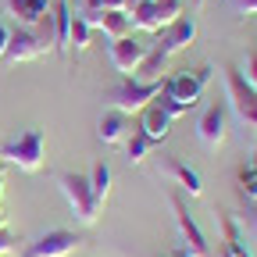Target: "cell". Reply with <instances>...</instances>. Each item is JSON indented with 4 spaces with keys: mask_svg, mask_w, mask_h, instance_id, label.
I'll return each instance as SVG.
<instances>
[{
    "mask_svg": "<svg viewBox=\"0 0 257 257\" xmlns=\"http://www.w3.org/2000/svg\"><path fill=\"white\" fill-rule=\"evenodd\" d=\"M54 50V22L47 18L40 29H11V40H8V50H4V64H22V61H40Z\"/></svg>",
    "mask_w": 257,
    "mask_h": 257,
    "instance_id": "7a4b0ae2",
    "label": "cell"
},
{
    "mask_svg": "<svg viewBox=\"0 0 257 257\" xmlns=\"http://www.w3.org/2000/svg\"><path fill=\"white\" fill-rule=\"evenodd\" d=\"M236 182H239V197L243 200H257V168L253 165H243Z\"/></svg>",
    "mask_w": 257,
    "mask_h": 257,
    "instance_id": "cb8c5ba5",
    "label": "cell"
},
{
    "mask_svg": "<svg viewBox=\"0 0 257 257\" xmlns=\"http://www.w3.org/2000/svg\"><path fill=\"white\" fill-rule=\"evenodd\" d=\"M157 93H161V79H157V82H136V79L121 75V82L107 93V100H111V107L121 111V114H136V111H143V107L154 100Z\"/></svg>",
    "mask_w": 257,
    "mask_h": 257,
    "instance_id": "8992f818",
    "label": "cell"
},
{
    "mask_svg": "<svg viewBox=\"0 0 257 257\" xmlns=\"http://www.w3.org/2000/svg\"><path fill=\"white\" fill-rule=\"evenodd\" d=\"M11 250H15V239H11L4 229H0V257H4V253H11Z\"/></svg>",
    "mask_w": 257,
    "mask_h": 257,
    "instance_id": "f546056e",
    "label": "cell"
},
{
    "mask_svg": "<svg viewBox=\"0 0 257 257\" xmlns=\"http://www.w3.org/2000/svg\"><path fill=\"white\" fill-rule=\"evenodd\" d=\"M57 186L64 193V200H68V207L75 211V218L82 225H93L96 214H100V204H96L93 189H89V175H79V172H61L57 175Z\"/></svg>",
    "mask_w": 257,
    "mask_h": 257,
    "instance_id": "277c9868",
    "label": "cell"
},
{
    "mask_svg": "<svg viewBox=\"0 0 257 257\" xmlns=\"http://www.w3.org/2000/svg\"><path fill=\"white\" fill-rule=\"evenodd\" d=\"M86 22H89V29H100V32H107L111 40H121V36H128V29H133V18H128V11H79Z\"/></svg>",
    "mask_w": 257,
    "mask_h": 257,
    "instance_id": "7c38bea8",
    "label": "cell"
},
{
    "mask_svg": "<svg viewBox=\"0 0 257 257\" xmlns=\"http://www.w3.org/2000/svg\"><path fill=\"white\" fill-rule=\"evenodd\" d=\"M89 36H93L89 22H86L79 11H72V25H68V47L75 43V54H82V50L89 47Z\"/></svg>",
    "mask_w": 257,
    "mask_h": 257,
    "instance_id": "603a6c76",
    "label": "cell"
},
{
    "mask_svg": "<svg viewBox=\"0 0 257 257\" xmlns=\"http://www.w3.org/2000/svg\"><path fill=\"white\" fill-rule=\"evenodd\" d=\"M165 179H175V182H179V186L189 193V197H200V193H204V182H200V175L193 172L189 165H182L179 157H168V161H165Z\"/></svg>",
    "mask_w": 257,
    "mask_h": 257,
    "instance_id": "e0dca14e",
    "label": "cell"
},
{
    "mask_svg": "<svg viewBox=\"0 0 257 257\" xmlns=\"http://www.w3.org/2000/svg\"><path fill=\"white\" fill-rule=\"evenodd\" d=\"M218 225H221V253H225V257H253V253L246 250V239H243V229H239L236 218L218 214Z\"/></svg>",
    "mask_w": 257,
    "mask_h": 257,
    "instance_id": "9a60e30c",
    "label": "cell"
},
{
    "mask_svg": "<svg viewBox=\"0 0 257 257\" xmlns=\"http://www.w3.org/2000/svg\"><path fill=\"white\" fill-rule=\"evenodd\" d=\"M225 125H229V114H225V104H211L200 121H197V136L207 150H218L225 143Z\"/></svg>",
    "mask_w": 257,
    "mask_h": 257,
    "instance_id": "8fae6325",
    "label": "cell"
},
{
    "mask_svg": "<svg viewBox=\"0 0 257 257\" xmlns=\"http://www.w3.org/2000/svg\"><path fill=\"white\" fill-rule=\"evenodd\" d=\"M0 175H4V161H0Z\"/></svg>",
    "mask_w": 257,
    "mask_h": 257,
    "instance_id": "836d02e7",
    "label": "cell"
},
{
    "mask_svg": "<svg viewBox=\"0 0 257 257\" xmlns=\"http://www.w3.org/2000/svg\"><path fill=\"white\" fill-rule=\"evenodd\" d=\"M140 128L150 136V143H161V140H168V133H172V114H165L157 104H147V107H143Z\"/></svg>",
    "mask_w": 257,
    "mask_h": 257,
    "instance_id": "2e32d148",
    "label": "cell"
},
{
    "mask_svg": "<svg viewBox=\"0 0 257 257\" xmlns=\"http://www.w3.org/2000/svg\"><path fill=\"white\" fill-rule=\"evenodd\" d=\"M100 11H128V0H100Z\"/></svg>",
    "mask_w": 257,
    "mask_h": 257,
    "instance_id": "f1b7e54d",
    "label": "cell"
},
{
    "mask_svg": "<svg viewBox=\"0 0 257 257\" xmlns=\"http://www.w3.org/2000/svg\"><path fill=\"white\" fill-rule=\"evenodd\" d=\"M89 189H93L96 204L104 207L107 193H111V165H107V161H93V168H89Z\"/></svg>",
    "mask_w": 257,
    "mask_h": 257,
    "instance_id": "44dd1931",
    "label": "cell"
},
{
    "mask_svg": "<svg viewBox=\"0 0 257 257\" xmlns=\"http://www.w3.org/2000/svg\"><path fill=\"white\" fill-rule=\"evenodd\" d=\"M50 22H54V50H68V25H72V8L68 0H54L50 4Z\"/></svg>",
    "mask_w": 257,
    "mask_h": 257,
    "instance_id": "ac0fdd59",
    "label": "cell"
},
{
    "mask_svg": "<svg viewBox=\"0 0 257 257\" xmlns=\"http://www.w3.org/2000/svg\"><path fill=\"white\" fill-rule=\"evenodd\" d=\"M128 18H133L136 29H147V32H161V29H165L157 0H140V4H133V8H128Z\"/></svg>",
    "mask_w": 257,
    "mask_h": 257,
    "instance_id": "d6986e66",
    "label": "cell"
},
{
    "mask_svg": "<svg viewBox=\"0 0 257 257\" xmlns=\"http://www.w3.org/2000/svg\"><path fill=\"white\" fill-rule=\"evenodd\" d=\"M147 43H140V40H133V36H121V40H111V64L121 72V75H133L136 68H140V61L147 57Z\"/></svg>",
    "mask_w": 257,
    "mask_h": 257,
    "instance_id": "30bf717a",
    "label": "cell"
},
{
    "mask_svg": "<svg viewBox=\"0 0 257 257\" xmlns=\"http://www.w3.org/2000/svg\"><path fill=\"white\" fill-rule=\"evenodd\" d=\"M243 79L257 89V50H250V54H246V72H243Z\"/></svg>",
    "mask_w": 257,
    "mask_h": 257,
    "instance_id": "484cf974",
    "label": "cell"
},
{
    "mask_svg": "<svg viewBox=\"0 0 257 257\" xmlns=\"http://www.w3.org/2000/svg\"><path fill=\"white\" fill-rule=\"evenodd\" d=\"M43 150H47L43 128H25V133L0 143V161H8V165H15L18 172L32 175V172L43 168Z\"/></svg>",
    "mask_w": 257,
    "mask_h": 257,
    "instance_id": "3957f363",
    "label": "cell"
},
{
    "mask_svg": "<svg viewBox=\"0 0 257 257\" xmlns=\"http://www.w3.org/2000/svg\"><path fill=\"white\" fill-rule=\"evenodd\" d=\"M79 243H82V239H79L75 232H68V229H50V232H43L36 243H29V246L22 250V257H68Z\"/></svg>",
    "mask_w": 257,
    "mask_h": 257,
    "instance_id": "52a82bcc",
    "label": "cell"
},
{
    "mask_svg": "<svg viewBox=\"0 0 257 257\" xmlns=\"http://www.w3.org/2000/svg\"><path fill=\"white\" fill-rule=\"evenodd\" d=\"M96 136H100V143H107V147H118V143H125V136H128V114H121V111H104L100 114V121H96Z\"/></svg>",
    "mask_w": 257,
    "mask_h": 257,
    "instance_id": "5bb4252c",
    "label": "cell"
},
{
    "mask_svg": "<svg viewBox=\"0 0 257 257\" xmlns=\"http://www.w3.org/2000/svg\"><path fill=\"white\" fill-rule=\"evenodd\" d=\"M232 8H236L243 18H250V15H257V0H232Z\"/></svg>",
    "mask_w": 257,
    "mask_h": 257,
    "instance_id": "4316f807",
    "label": "cell"
},
{
    "mask_svg": "<svg viewBox=\"0 0 257 257\" xmlns=\"http://www.w3.org/2000/svg\"><path fill=\"white\" fill-rule=\"evenodd\" d=\"M239 229L257 239V200H246V207H243V214H239Z\"/></svg>",
    "mask_w": 257,
    "mask_h": 257,
    "instance_id": "d4e9b609",
    "label": "cell"
},
{
    "mask_svg": "<svg viewBox=\"0 0 257 257\" xmlns=\"http://www.w3.org/2000/svg\"><path fill=\"white\" fill-rule=\"evenodd\" d=\"M193 40H197V18H193V15H179L172 25L161 29V43L157 47L172 57V54H182Z\"/></svg>",
    "mask_w": 257,
    "mask_h": 257,
    "instance_id": "ba28073f",
    "label": "cell"
},
{
    "mask_svg": "<svg viewBox=\"0 0 257 257\" xmlns=\"http://www.w3.org/2000/svg\"><path fill=\"white\" fill-rule=\"evenodd\" d=\"M172 207H175V225H179V232H182V246H189L193 257H211L207 239H204V232H200V225L193 221L189 211H186V200H182V197H172Z\"/></svg>",
    "mask_w": 257,
    "mask_h": 257,
    "instance_id": "9c48e42d",
    "label": "cell"
},
{
    "mask_svg": "<svg viewBox=\"0 0 257 257\" xmlns=\"http://www.w3.org/2000/svg\"><path fill=\"white\" fill-rule=\"evenodd\" d=\"M150 136L143 133V128H128V136H125V157H128V165H140V161L150 154Z\"/></svg>",
    "mask_w": 257,
    "mask_h": 257,
    "instance_id": "7402d4cb",
    "label": "cell"
},
{
    "mask_svg": "<svg viewBox=\"0 0 257 257\" xmlns=\"http://www.w3.org/2000/svg\"><path fill=\"white\" fill-rule=\"evenodd\" d=\"M100 8V0H82V11H96Z\"/></svg>",
    "mask_w": 257,
    "mask_h": 257,
    "instance_id": "1f68e13d",
    "label": "cell"
},
{
    "mask_svg": "<svg viewBox=\"0 0 257 257\" xmlns=\"http://www.w3.org/2000/svg\"><path fill=\"white\" fill-rule=\"evenodd\" d=\"M168 257H193V253H189V246H182V243H179V246H175Z\"/></svg>",
    "mask_w": 257,
    "mask_h": 257,
    "instance_id": "4dcf8cb0",
    "label": "cell"
},
{
    "mask_svg": "<svg viewBox=\"0 0 257 257\" xmlns=\"http://www.w3.org/2000/svg\"><path fill=\"white\" fill-rule=\"evenodd\" d=\"M211 72H214L211 64H200V68H193V72H179V75L165 79L161 82V93L154 96L157 107L165 114H172V118L186 114L189 107H197L200 96H204V86L211 82Z\"/></svg>",
    "mask_w": 257,
    "mask_h": 257,
    "instance_id": "6da1fadb",
    "label": "cell"
},
{
    "mask_svg": "<svg viewBox=\"0 0 257 257\" xmlns=\"http://www.w3.org/2000/svg\"><path fill=\"white\" fill-rule=\"evenodd\" d=\"M225 93H229V104H232L236 118L246 128H257V89L243 79V72L236 64H225Z\"/></svg>",
    "mask_w": 257,
    "mask_h": 257,
    "instance_id": "5b68a950",
    "label": "cell"
},
{
    "mask_svg": "<svg viewBox=\"0 0 257 257\" xmlns=\"http://www.w3.org/2000/svg\"><path fill=\"white\" fill-rule=\"evenodd\" d=\"M8 40H11V25L4 22V15H0V57H4V50H8Z\"/></svg>",
    "mask_w": 257,
    "mask_h": 257,
    "instance_id": "83f0119b",
    "label": "cell"
},
{
    "mask_svg": "<svg viewBox=\"0 0 257 257\" xmlns=\"http://www.w3.org/2000/svg\"><path fill=\"white\" fill-rule=\"evenodd\" d=\"M4 8L25 29H40L50 18V0H4Z\"/></svg>",
    "mask_w": 257,
    "mask_h": 257,
    "instance_id": "4fadbf2b",
    "label": "cell"
},
{
    "mask_svg": "<svg viewBox=\"0 0 257 257\" xmlns=\"http://www.w3.org/2000/svg\"><path fill=\"white\" fill-rule=\"evenodd\" d=\"M0 214H4V189H0Z\"/></svg>",
    "mask_w": 257,
    "mask_h": 257,
    "instance_id": "d6a6232c",
    "label": "cell"
},
{
    "mask_svg": "<svg viewBox=\"0 0 257 257\" xmlns=\"http://www.w3.org/2000/svg\"><path fill=\"white\" fill-rule=\"evenodd\" d=\"M165 64H168V54L161 50V47H154V50H147V57L140 61V68L128 75V79H136V82H157L161 72H165Z\"/></svg>",
    "mask_w": 257,
    "mask_h": 257,
    "instance_id": "ffe728a7",
    "label": "cell"
}]
</instances>
